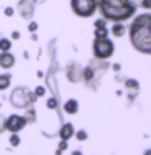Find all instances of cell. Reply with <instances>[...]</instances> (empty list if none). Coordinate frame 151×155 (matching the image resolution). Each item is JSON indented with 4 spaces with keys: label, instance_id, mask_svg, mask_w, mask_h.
<instances>
[{
    "label": "cell",
    "instance_id": "cell-14",
    "mask_svg": "<svg viewBox=\"0 0 151 155\" xmlns=\"http://www.w3.org/2000/svg\"><path fill=\"white\" fill-rule=\"evenodd\" d=\"M10 84H12V74L10 73H3L0 74V91H7Z\"/></svg>",
    "mask_w": 151,
    "mask_h": 155
},
{
    "label": "cell",
    "instance_id": "cell-28",
    "mask_svg": "<svg viewBox=\"0 0 151 155\" xmlns=\"http://www.w3.org/2000/svg\"><path fill=\"white\" fill-rule=\"evenodd\" d=\"M145 155H151V149H148V150H145Z\"/></svg>",
    "mask_w": 151,
    "mask_h": 155
},
{
    "label": "cell",
    "instance_id": "cell-6",
    "mask_svg": "<svg viewBox=\"0 0 151 155\" xmlns=\"http://www.w3.org/2000/svg\"><path fill=\"white\" fill-rule=\"evenodd\" d=\"M28 124L26 116L21 115H10L7 120H5V131H10L12 134H18L21 129H24V126Z\"/></svg>",
    "mask_w": 151,
    "mask_h": 155
},
{
    "label": "cell",
    "instance_id": "cell-21",
    "mask_svg": "<svg viewBox=\"0 0 151 155\" xmlns=\"http://www.w3.org/2000/svg\"><path fill=\"white\" fill-rule=\"evenodd\" d=\"M86 137H88V133H86L85 129H80V131L76 133V139H78V140H85Z\"/></svg>",
    "mask_w": 151,
    "mask_h": 155
},
{
    "label": "cell",
    "instance_id": "cell-1",
    "mask_svg": "<svg viewBox=\"0 0 151 155\" xmlns=\"http://www.w3.org/2000/svg\"><path fill=\"white\" fill-rule=\"evenodd\" d=\"M130 44L140 53L151 55V13H141L128 28Z\"/></svg>",
    "mask_w": 151,
    "mask_h": 155
},
{
    "label": "cell",
    "instance_id": "cell-4",
    "mask_svg": "<svg viewBox=\"0 0 151 155\" xmlns=\"http://www.w3.org/2000/svg\"><path fill=\"white\" fill-rule=\"evenodd\" d=\"M114 42L109 37H94L93 41V55L96 60H107L114 55Z\"/></svg>",
    "mask_w": 151,
    "mask_h": 155
},
{
    "label": "cell",
    "instance_id": "cell-23",
    "mask_svg": "<svg viewBox=\"0 0 151 155\" xmlns=\"http://www.w3.org/2000/svg\"><path fill=\"white\" fill-rule=\"evenodd\" d=\"M19 37H21V32H19V31H13V32H12V37H10V39H12V41H18Z\"/></svg>",
    "mask_w": 151,
    "mask_h": 155
},
{
    "label": "cell",
    "instance_id": "cell-8",
    "mask_svg": "<svg viewBox=\"0 0 151 155\" xmlns=\"http://www.w3.org/2000/svg\"><path fill=\"white\" fill-rule=\"evenodd\" d=\"M81 73H83V70L80 68L78 63H70L68 68H67V78H68V81H72V82L81 81Z\"/></svg>",
    "mask_w": 151,
    "mask_h": 155
},
{
    "label": "cell",
    "instance_id": "cell-13",
    "mask_svg": "<svg viewBox=\"0 0 151 155\" xmlns=\"http://www.w3.org/2000/svg\"><path fill=\"white\" fill-rule=\"evenodd\" d=\"M111 32H112V36H114V37H122L127 32V28L122 23H114V26L111 28Z\"/></svg>",
    "mask_w": 151,
    "mask_h": 155
},
{
    "label": "cell",
    "instance_id": "cell-20",
    "mask_svg": "<svg viewBox=\"0 0 151 155\" xmlns=\"http://www.w3.org/2000/svg\"><path fill=\"white\" fill-rule=\"evenodd\" d=\"M37 28H39V26H37V23H36V21H33V19L28 23V31H29V32H36V31H37Z\"/></svg>",
    "mask_w": 151,
    "mask_h": 155
},
{
    "label": "cell",
    "instance_id": "cell-18",
    "mask_svg": "<svg viewBox=\"0 0 151 155\" xmlns=\"http://www.w3.org/2000/svg\"><path fill=\"white\" fill-rule=\"evenodd\" d=\"M3 15H5L7 18H12L13 15H15V8H13V7H5V8H3Z\"/></svg>",
    "mask_w": 151,
    "mask_h": 155
},
{
    "label": "cell",
    "instance_id": "cell-15",
    "mask_svg": "<svg viewBox=\"0 0 151 155\" xmlns=\"http://www.w3.org/2000/svg\"><path fill=\"white\" fill-rule=\"evenodd\" d=\"M12 50V39L0 37V52H10Z\"/></svg>",
    "mask_w": 151,
    "mask_h": 155
},
{
    "label": "cell",
    "instance_id": "cell-3",
    "mask_svg": "<svg viewBox=\"0 0 151 155\" xmlns=\"http://www.w3.org/2000/svg\"><path fill=\"white\" fill-rule=\"evenodd\" d=\"M37 100L36 94L26 86H16L10 94V104L18 110H26Z\"/></svg>",
    "mask_w": 151,
    "mask_h": 155
},
{
    "label": "cell",
    "instance_id": "cell-17",
    "mask_svg": "<svg viewBox=\"0 0 151 155\" xmlns=\"http://www.w3.org/2000/svg\"><path fill=\"white\" fill-rule=\"evenodd\" d=\"M19 142H21V139H19L18 134H12V136H10V145H12V147H18Z\"/></svg>",
    "mask_w": 151,
    "mask_h": 155
},
{
    "label": "cell",
    "instance_id": "cell-16",
    "mask_svg": "<svg viewBox=\"0 0 151 155\" xmlns=\"http://www.w3.org/2000/svg\"><path fill=\"white\" fill-rule=\"evenodd\" d=\"M136 7H141L145 10H151V0H132Z\"/></svg>",
    "mask_w": 151,
    "mask_h": 155
},
{
    "label": "cell",
    "instance_id": "cell-22",
    "mask_svg": "<svg viewBox=\"0 0 151 155\" xmlns=\"http://www.w3.org/2000/svg\"><path fill=\"white\" fill-rule=\"evenodd\" d=\"M47 107H49V108H57L55 99H49V100H47Z\"/></svg>",
    "mask_w": 151,
    "mask_h": 155
},
{
    "label": "cell",
    "instance_id": "cell-11",
    "mask_svg": "<svg viewBox=\"0 0 151 155\" xmlns=\"http://www.w3.org/2000/svg\"><path fill=\"white\" fill-rule=\"evenodd\" d=\"M73 134H75V129H73V124L72 123H65L60 128V131H58V136H60L62 140H68Z\"/></svg>",
    "mask_w": 151,
    "mask_h": 155
},
{
    "label": "cell",
    "instance_id": "cell-19",
    "mask_svg": "<svg viewBox=\"0 0 151 155\" xmlns=\"http://www.w3.org/2000/svg\"><path fill=\"white\" fill-rule=\"evenodd\" d=\"M34 94H36V97L39 99V97H42L44 94H46V87H42V86H37L36 87V91H33Z\"/></svg>",
    "mask_w": 151,
    "mask_h": 155
},
{
    "label": "cell",
    "instance_id": "cell-5",
    "mask_svg": "<svg viewBox=\"0 0 151 155\" xmlns=\"http://www.w3.org/2000/svg\"><path fill=\"white\" fill-rule=\"evenodd\" d=\"M72 12L80 18H90L97 10V0H70Z\"/></svg>",
    "mask_w": 151,
    "mask_h": 155
},
{
    "label": "cell",
    "instance_id": "cell-26",
    "mask_svg": "<svg viewBox=\"0 0 151 155\" xmlns=\"http://www.w3.org/2000/svg\"><path fill=\"white\" fill-rule=\"evenodd\" d=\"M33 41H37V36H36V32H33V36H31Z\"/></svg>",
    "mask_w": 151,
    "mask_h": 155
},
{
    "label": "cell",
    "instance_id": "cell-9",
    "mask_svg": "<svg viewBox=\"0 0 151 155\" xmlns=\"http://www.w3.org/2000/svg\"><path fill=\"white\" fill-rule=\"evenodd\" d=\"M15 55L12 52H0V68L3 70H12L15 66Z\"/></svg>",
    "mask_w": 151,
    "mask_h": 155
},
{
    "label": "cell",
    "instance_id": "cell-7",
    "mask_svg": "<svg viewBox=\"0 0 151 155\" xmlns=\"http://www.w3.org/2000/svg\"><path fill=\"white\" fill-rule=\"evenodd\" d=\"M34 10H36V3L34 0H19L18 2V13L19 16L26 21H31L34 16Z\"/></svg>",
    "mask_w": 151,
    "mask_h": 155
},
{
    "label": "cell",
    "instance_id": "cell-2",
    "mask_svg": "<svg viewBox=\"0 0 151 155\" xmlns=\"http://www.w3.org/2000/svg\"><path fill=\"white\" fill-rule=\"evenodd\" d=\"M136 5L132 0H97V10L106 21L122 23L132 18L136 12Z\"/></svg>",
    "mask_w": 151,
    "mask_h": 155
},
{
    "label": "cell",
    "instance_id": "cell-10",
    "mask_svg": "<svg viewBox=\"0 0 151 155\" xmlns=\"http://www.w3.org/2000/svg\"><path fill=\"white\" fill-rule=\"evenodd\" d=\"M107 26H106V19L101 18L94 23V37H107Z\"/></svg>",
    "mask_w": 151,
    "mask_h": 155
},
{
    "label": "cell",
    "instance_id": "cell-24",
    "mask_svg": "<svg viewBox=\"0 0 151 155\" xmlns=\"http://www.w3.org/2000/svg\"><path fill=\"white\" fill-rule=\"evenodd\" d=\"M65 149H67V140H62L60 145H58V150L62 152V150H65Z\"/></svg>",
    "mask_w": 151,
    "mask_h": 155
},
{
    "label": "cell",
    "instance_id": "cell-27",
    "mask_svg": "<svg viewBox=\"0 0 151 155\" xmlns=\"http://www.w3.org/2000/svg\"><path fill=\"white\" fill-rule=\"evenodd\" d=\"M72 155H81V152H80V150H75V152H73Z\"/></svg>",
    "mask_w": 151,
    "mask_h": 155
},
{
    "label": "cell",
    "instance_id": "cell-25",
    "mask_svg": "<svg viewBox=\"0 0 151 155\" xmlns=\"http://www.w3.org/2000/svg\"><path fill=\"white\" fill-rule=\"evenodd\" d=\"M44 2H46V0H34V3H36V5H39V3H44Z\"/></svg>",
    "mask_w": 151,
    "mask_h": 155
},
{
    "label": "cell",
    "instance_id": "cell-12",
    "mask_svg": "<svg viewBox=\"0 0 151 155\" xmlns=\"http://www.w3.org/2000/svg\"><path fill=\"white\" fill-rule=\"evenodd\" d=\"M78 108H80V105H78V100L76 99H68L65 104H63V111L68 113V115L78 113Z\"/></svg>",
    "mask_w": 151,
    "mask_h": 155
}]
</instances>
